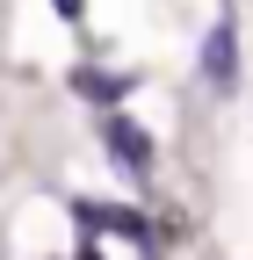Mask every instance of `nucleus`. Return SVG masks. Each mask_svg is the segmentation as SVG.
<instances>
[{
    "mask_svg": "<svg viewBox=\"0 0 253 260\" xmlns=\"http://www.w3.org/2000/svg\"><path fill=\"white\" fill-rule=\"evenodd\" d=\"M102 138H109V152H116V167H123V174H145V167H152V138H145L131 116H109V123H102Z\"/></svg>",
    "mask_w": 253,
    "mask_h": 260,
    "instance_id": "obj_1",
    "label": "nucleus"
},
{
    "mask_svg": "<svg viewBox=\"0 0 253 260\" xmlns=\"http://www.w3.org/2000/svg\"><path fill=\"white\" fill-rule=\"evenodd\" d=\"M203 73H210L217 87L239 80V37H232V22H217L210 37H203Z\"/></svg>",
    "mask_w": 253,
    "mask_h": 260,
    "instance_id": "obj_2",
    "label": "nucleus"
},
{
    "mask_svg": "<svg viewBox=\"0 0 253 260\" xmlns=\"http://www.w3.org/2000/svg\"><path fill=\"white\" fill-rule=\"evenodd\" d=\"M73 217H80V232H131V239H152L145 217H138V210H116V203H80Z\"/></svg>",
    "mask_w": 253,
    "mask_h": 260,
    "instance_id": "obj_3",
    "label": "nucleus"
},
{
    "mask_svg": "<svg viewBox=\"0 0 253 260\" xmlns=\"http://www.w3.org/2000/svg\"><path fill=\"white\" fill-rule=\"evenodd\" d=\"M58 15H80V0H58Z\"/></svg>",
    "mask_w": 253,
    "mask_h": 260,
    "instance_id": "obj_4",
    "label": "nucleus"
}]
</instances>
